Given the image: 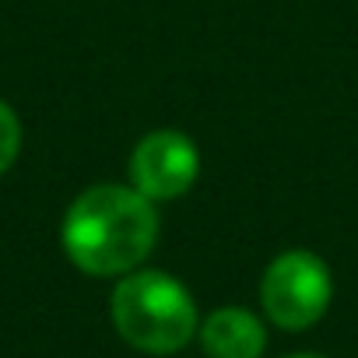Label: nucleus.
I'll list each match as a JSON object with an SVG mask.
<instances>
[{
	"instance_id": "2",
	"label": "nucleus",
	"mask_w": 358,
	"mask_h": 358,
	"mask_svg": "<svg viewBox=\"0 0 358 358\" xmlns=\"http://www.w3.org/2000/svg\"><path fill=\"white\" fill-rule=\"evenodd\" d=\"M113 323L137 351L172 355L197 334V302L165 271H130L113 292Z\"/></svg>"
},
{
	"instance_id": "7",
	"label": "nucleus",
	"mask_w": 358,
	"mask_h": 358,
	"mask_svg": "<svg viewBox=\"0 0 358 358\" xmlns=\"http://www.w3.org/2000/svg\"><path fill=\"white\" fill-rule=\"evenodd\" d=\"M292 358H323V355H292Z\"/></svg>"
},
{
	"instance_id": "5",
	"label": "nucleus",
	"mask_w": 358,
	"mask_h": 358,
	"mask_svg": "<svg viewBox=\"0 0 358 358\" xmlns=\"http://www.w3.org/2000/svg\"><path fill=\"white\" fill-rule=\"evenodd\" d=\"M201 344L211 358H260L267 348V330L250 309L225 306L204 320Z\"/></svg>"
},
{
	"instance_id": "1",
	"label": "nucleus",
	"mask_w": 358,
	"mask_h": 358,
	"mask_svg": "<svg viewBox=\"0 0 358 358\" xmlns=\"http://www.w3.org/2000/svg\"><path fill=\"white\" fill-rule=\"evenodd\" d=\"M71 264L92 278L137 271L158 239V211L137 187L99 183L74 197L60 229Z\"/></svg>"
},
{
	"instance_id": "6",
	"label": "nucleus",
	"mask_w": 358,
	"mask_h": 358,
	"mask_svg": "<svg viewBox=\"0 0 358 358\" xmlns=\"http://www.w3.org/2000/svg\"><path fill=\"white\" fill-rule=\"evenodd\" d=\"M22 151V123L8 102H0V176H4Z\"/></svg>"
},
{
	"instance_id": "3",
	"label": "nucleus",
	"mask_w": 358,
	"mask_h": 358,
	"mask_svg": "<svg viewBox=\"0 0 358 358\" xmlns=\"http://www.w3.org/2000/svg\"><path fill=\"white\" fill-rule=\"evenodd\" d=\"M334 299L330 267L309 250H288L274 257L260 281V302L267 320L281 330L313 327Z\"/></svg>"
},
{
	"instance_id": "4",
	"label": "nucleus",
	"mask_w": 358,
	"mask_h": 358,
	"mask_svg": "<svg viewBox=\"0 0 358 358\" xmlns=\"http://www.w3.org/2000/svg\"><path fill=\"white\" fill-rule=\"evenodd\" d=\"M201 172V151L183 130H151L130 151V183L155 204L190 194Z\"/></svg>"
}]
</instances>
